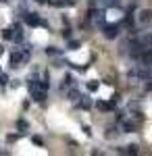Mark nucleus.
<instances>
[{
    "mask_svg": "<svg viewBox=\"0 0 152 156\" xmlns=\"http://www.w3.org/2000/svg\"><path fill=\"white\" fill-rule=\"evenodd\" d=\"M152 21V11L150 9H142L140 12H138V23L144 27V25H148Z\"/></svg>",
    "mask_w": 152,
    "mask_h": 156,
    "instance_id": "1",
    "label": "nucleus"
},
{
    "mask_svg": "<svg viewBox=\"0 0 152 156\" xmlns=\"http://www.w3.org/2000/svg\"><path fill=\"white\" fill-rule=\"evenodd\" d=\"M119 29H121L119 25H106V27H104V36L113 40V37H117V36H119Z\"/></svg>",
    "mask_w": 152,
    "mask_h": 156,
    "instance_id": "2",
    "label": "nucleus"
},
{
    "mask_svg": "<svg viewBox=\"0 0 152 156\" xmlns=\"http://www.w3.org/2000/svg\"><path fill=\"white\" fill-rule=\"evenodd\" d=\"M31 92H34V98L35 100H38V102H44V90H31Z\"/></svg>",
    "mask_w": 152,
    "mask_h": 156,
    "instance_id": "3",
    "label": "nucleus"
},
{
    "mask_svg": "<svg viewBox=\"0 0 152 156\" xmlns=\"http://www.w3.org/2000/svg\"><path fill=\"white\" fill-rule=\"evenodd\" d=\"M27 23H34V25H38V23H40V19H38V15H35V12L27 15Z\"/></svg>",
    "mask_w": 152,
    "mask_h": 156,
    "instance_id": "4",
    "label": "nucleus"
},
{
    "mask_svg": "<svg viewBox=\"0 0 152 156\" xmlns=\"http://www.w3.org/2000/svg\"><path fill=\"white\" fill-rule=\"evenodd\" d=\"M115 102H98V108H102V110H110Z\"/></svg>",
    "mask_w": 152,
    "mask_h": 156,
    "instance_id": "5",
    "label": "nucleus"
},
{
    "mask_svg": "<svg viewBox=\"0 0 152 156\" xmlns=\"http://www.w3.org/2000/svg\"><path fill=\"white\" fill-rule=\"evenodd\" d=\"M125 152H129V154H136L138 152V146H127V150Z\"/></svg>",
    "mask_w": 152,
    "mask_h": 156,
    "instance_id": "6",
    "label": "nucleus"
},
{
    "mask_svg": "<svg viewBox=\"0 0 152 156\" xmlns=\"http://www.w3.org/2000/svg\"><path fill=\"white\" fill-rule=\"evenodd\" d=\"M88 90H90V92H94V90H98V83H96V81H92V83H88Z\"/></svg>",
    "mask_w": 152,
    "mask_h": 156,
    "instance_id": "7",
    "label": "nucleus"
},
{
    "mask_svg": "<svg viewBox=\"0 0 152 156\" xmlns=\"http://www.w3.org/2000/svg\"><path fill=\"white\" fill-rule=\"evenodd\" d=\"M4 37H6V40H13V31L11 29H4Z\"/></svg>",
    "mask_w": 152,
    "mask_h": 156,
    "instance_id": "8",
    "label": "nucleus"
},
{
    "mask_svg": "<svg viewBox=\"0 0 152 156\" xmlns=\"http://www.w3.org/2000/svg\"><path fill=\"white\" fill-rule=\"evenodd\" d=\"M19 129H21V131L27 129V123H25V121H19Z\"/></svg>",
    "mask_w": 152,
    "mask_h": 156,
    "instance_id": "9",
    "label": "nucleus"
},
{
    "mask_svg": "<svg viewBox=\"0 0 152 156\" xmlns=\"http://www.w3.org/2000/svg\"><path fill=\"white\" fill-rule=\"evenodd\" d=\"M2 52H4V48H2V46H0V54H2Z\"/></svg>",
    "mask_w": 152,
    "mask_h": 156,
    "instance_id": "10",
    "label": "nucleus"
},
{
    "mask_svg": "<svg viewBox=\"0 0 152 156\" xmlns=\"http://www.w3.org/2000/svg\"><path fill=\"white\" fill-rule=\"evenodd\" d=\"M38 2H44V0H38Z\"/></svg>",
    "mask_w": 152,
    "mask_h": 156,
    "instance_id": "11",
    "label": "nucleus"
},
{
    "mask_svg": "<svg viewBox=\"0 0 152 156\" xmlns=\"http://www.w3.org/2000/svg\"><path fill=\"white\" fill-rule=\"evenodd\" d=\"M92 2H96V0H92Z\"/></svg>",
    "mask_w": 152,
    "mask_h": 156,
    "instance_id": "12",
    "label": "nucleus"
}]
</instances>
